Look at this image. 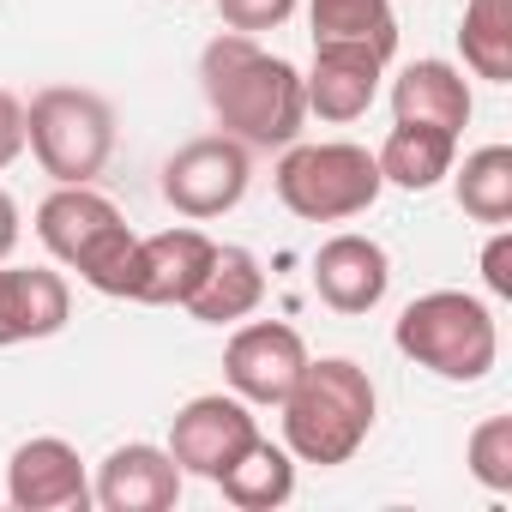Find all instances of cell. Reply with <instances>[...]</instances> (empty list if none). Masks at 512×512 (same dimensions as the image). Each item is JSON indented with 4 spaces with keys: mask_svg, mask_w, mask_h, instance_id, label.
I'll use <instances>...</instances> for the list:
<instances>
[{
    "mask_svg": "<svg viewBox=\"0 0 512 512\" xmlns=\"http://www.w3.org/2000/svg\"><path fill=\"white\" fill-rule=\"evenodd\" d=\"M464 67L488 85H512V0H470L458 25Z\"/></svg>",
    "mask_w": 512,
    "mask_h": 512,
    "instance_id": "obj_21",
    "label": "cell"
},
{
    "mask_svg": "<svg viewBox=\"0 0 512 512\" xmlns=\"http://www.w3.org/2000/svg\"><path fill=\"white\" fill-rule=\"evenodd\" d=\"M482 284H488L500 302L512 296V235H506V229H494L488 247H482Z\"/></svg>",
    "mask_w": 512,
    "mask_h": 512,
    "instance_id": "obj_25",
    "label": "cell"
},
{
    "mask_svg": "<svg viewBox=\"0 0 512 512\" xmlns=\"http://www.w3.org/2000/svg\"><path fill=\"white\" fill-rule=\"evenodd\" d=\"M284 446L302 458V464H350L362 452V440L374 434V410H380V392L368 380L362 362L350 356H308V368L296 374V386L284 392Z\"/></svg>",
    "mask_w": 512,
    "mask_h": 512,
    "instance_id": "obj_2",
    "label": "cell"
},
{
    "mask_svg": "<svg viewBox=\"0 0 512 512\" xmlns=\"http://www.w3.org/2000/svg\"><path fill=\"white\" fill-rule=\"evenodd\" d=\"M470 476L488 488V494H512V416H488L470 428Z\"/></svg>",
    "mask_w": 512,
    "mask_h": 512,
    "instance_id": "obj_23",
    "label": "cell"
},
{
    "mask_svg": "<svg viewBox=\"0 0 512 512\" xmlns=\"http://www.w3.org/2000/svg\"><path fill=\"white\" fill-rule=\"evenodd\" d=\"M217 241L193 223L181 229H157V235H139L133 247V266H127V296L121 302H145V308H181L193 296V284L205 278Z\"/></svg>",
    "mask_w": 512,
    "mask_h": 512,
    "instance_id": "obj_10",
    "label": "cell"
},
{
    "mask_svg": "<svg viewBox=\"0 0 512 512\" xmlns=\"http://www.w3.org/2000/svg\"><path fill=\"white\" fill-rule=\"evenodd\" d=\"M247 181H253V151L241 139H229V133L187 139L163 163V199L193 223H211V217L235 211L247 199Z\"/></svg>",
    "mask_w": 512,
    "mask_h": 512,
    "instance_id": "obj_7",
    "label": "cell"
},
{
    "mask_svg": "<svg viewBox=\"0 0 512 512\" xmlns=\"http://www.w3.org/2000/svg\"><path fill=\"white\" fill-rule=\"evenodd\" d=\"M386 79V61L374 49H350V43H314V73H302V97L308 115L320 121H356L374 109Z\"/></svg>",
    "mask_w": 512,
    "mask_h": 512,
    "instance_id": "obj_14",
    "label": "cell"
},
{
    "mask_svg": "<svg viewBox=\"0 0 512 512\" xmlns=\"http://www.w3.org/2000/svg\"><path fill=\"white\" fill-rule=\"evenodd\" d=\"M260 302H266V272H260V260H253L247 247H217L211 266H205V278L193 284V296H187L181 308H187L199 326H235V320H247Z\"/></svg>",
    "mask_w": 512,
    "mask_h": 512,
    "instance_id": "obj_17",
    "label": "cell"
},
{
    "mask_svg": "<svg viewBox=\"0 0 512 512\" xmlns=\"http://www.w3.org/2000/svg\"><path fill=\"white\" fill-rule=\"evenodd\" d=\"M253 440H260V422H253V404L235 392H199L169 422V458L181 464V476L205 482H217Z\"/></svg>",
    "mask_w": 512,
    "mask_h": 512,
    "instance_id": "obj_8",
    "label": "cell"
},
{
    "mask_svg": "<svg viewBox=\"0 0 512 512\" xmlns=\"http://www.w3.org/2000/svg\"><path fill=\"white\" fill-rule=\"evenodd\" d=\"M217 488H223V500L235 506V512H278L290 494H296V452L290 446H272L266 434L253 440L223 476H217Z\"/></svg>",
    "mask_w": 512,
    "mask_h": 512,
    "instance_id": "obj_19",
    "label": "cell"
},
{
    "mask_svg": "<svg viewBox=\"0 0 512 512\" xmlns=\"http://www.w3.org/2000/svg\"><path fill=\"white\" fill-rule=\"evenodd\" d=\"M7 500L19 512H85L91 506V476L85 458L61 434H37L13 452L7 464Z\"/></svg>",
    "mask_w": 512,
    "mask_h": 512,
    "instance_id": "obj_11",
    "label": "cell"
},
{
    "mask_svg": "<svg viewBox=\"0 0 512 512\" xmlns=\"http://www.w3.org/2000/svg\"><path fill=\"white\" fill-rule=\"evenodd\" d=\"M199 91L229 139L247 151H284L308 127L302 73L284 55H266L247 31H223L199 55Z\"/></svg>",
    "mask_w": 512,
    "mask_h": 512,
    "instance_id": "obj_1",
    "label": "cell"
},
{
    "mask_svg": "<svg viewBox=\"0 0 512 512\" xmlns=\"http://www.w3.org/2000/svg\"><path fill=\"white\" fill-rule=\"evenodd\" d=\"M73 320V290L55 266H7L0 260V350L55 338Z\"/></svg>",
    "mask_w": 512,
    "mask_h": 512,
    "instance_id": "obj_15",
    "label": "cell"
},
{
    "mask_svg": "<svg viewBox=\"0 0 512 512\" xmlns=\"http://www.w3.org/2000/svg\"><path fill=\"white\" fill-rule=\"evenodd\" d=\"M175 500H181V464L169 458V446L127 440L97 464L91 506L103 512H169Z\"/></svg>",
    "mask_w": 512,
    "mask_h": 512,
    "instance_id": "obj_13",
    "label": "cell"
},
{
    "mask_svg": "<svg viewBox=\"0 0 512 512\" xmlns=\"http://www.w3.org/2000/svg\"><path fill=\"white\" fill-rule=\"evenodd\" d=\"M290 13H296V0H217V19H223V31H247V37L278 31Z\"/></svg>",
    "mask_w": 512,
    "mask_h": 512,
    "instance_id": "obj_24",
    "label": "cell"
},
{
    "mask_svg": "<svg viewBox=\"0 0 512 512\" xmlns=\"http://www.w3.org/2000/svg\"><path fill=\"white\" fill-rule=\"evenodd\" d=\"M452 193H458V211L464 217L506 229L512 223V145L470 151L464 169H458V181H452Z\"/></svg>",
    "mask_w": 512,
    "mask_h": 512,
    "instance_id": "obj_22",
    "label": "cell"
},
{
    "mask_svg": "<svg viewBox=\"0 0 512 512\" xmlns=\"http://www.w3.org/2000/svg\"><path fill=\"white\" fill-rule=\"evenodd\" d=\"M452 157H458V139L452 133H434V127H410V121H392L386 145L374 151L380 163V181L386 187H404V193H428L452 175Z\"/></svg>",
    "mask_w": 512,
    "mask_h": 512,
    "instance_id": "obj_18",
    "label": "cell"
},
{
    "mask_svg": "<svg viewBox=\"0 0 512 512\" xmlns=\"http://www.w3.org/2000/svg\"><path fill=\"white\" fill-rule=\"evenodd\" d=\"M386 290H392V260H386V247L374 235L344 229V235L320 241V253H314V296L332 314H350L356 320V314L380 308Z\"/></svg>",
    "mask_w": 512,
    "mask_h": 512,
    "instance_id": "obj_12",
    "label": "cell"
},
{
    "mask_svg": "<svg viewBox=\"0 0 512 512\" xmlns=\"http://www.w3.org/2000/svg\"><path fill=\"white\" fill-rule=\"evenodd\" d=\"M25 145L55 187H85L115 151V109L85 85H49L25 103Z\"/></svg>",
    "mask_w": 512,
    "mask_h": 512,
    "instance_id": "obj_5",
    "label": "cell"
},
{
    "mask_svg": "<svg viewBox=\"0 0 512 512\" xmlns=\"http://www.w3.org/2000/svg\"><path fill=\"white\" fill-rule=\"evenodd\" d=\"M392 121L434 127V133H464L470 127V85L452 61H410L392 79Z\"/></svg>",
    "mask_w": 512,
    "mask_h": 512,
    "instance_id": "obj_16",
    "label": "cell"
},
{
    "mask_svg": "<svg viewBox=\"0 0 512 512\" xmlns=\"http://www.w3.org/2000/svg\"><path fill=\"white\" fill-rule=\"evenodd\" d=\"M302 368H308V344L284 320H253L223 344V380L247 404H284Z\"/></svg>",
    "mask_w": 512,
    "mask_h": 512,
    "instance_id": "obj_9",
    "label": "cell"
},
{
    "mask_svg": "<svg viewBox=\"0 0 512 512\" xmlns=\"http://www.w3.org/2000/svg\"><path fill=\"white\" fill-rule=\"evenodd\" d=\"M13 247H19V205L0 187V260H13Z\"/></svg>",
    "mask_w": 512,
    "mask_h": 512,
    "instance_id": "obj_27",
    "label": "cell"
},
{
    "mask_svg": "<svg viewBox=\"0 0 512 512\" xmlns=\"http://www.w3.org/2000/svg\"><path fill=\"white\" fill-rule=\"evenodd\" d=\"M380 163L368 145L350 139H326V145H284L278 163V199L302 217V223H344L362 217L380 199Z\"/></svg>",
    "mask_w": 512,
    "mask_h": 512,
    "instance_id": "obj_6",
    "label": "cell"
},
{
    "mask_svg": "<svg viewBox=\"0 0 512 512\" xmlns=\"http://www.w3.org/2000/svg\"><path fill=\"white\" fill-rule=\"evenodd\" d=\"M19 151H25V103L0 85V169L19 163Z\"/></svg>",
    "mask_w": 512,
    "mask_h": 512,
    "instance_id": "obj_26",
    "label": "cell"
},
{
    "mask_svg": "<svg viewBox=\"0 0 512 512\" xmlns=\"http://www.w3.org/2000/svg\"><path fill=\"white\" fill-rule=\"evenodd\" d=\"M37 235L43 247L67 272H79L97 296H127V266H133V247L139 235L127 229V217L115 211V199H103L91 181L85 187H55L37 205Z\"/></svg>",
    "mask_w": 512,
    "mask_h": 512,
    "instance_id": "obj_3",
    "label": "cell"
},
{
    "mask_svg": "<svg viewBox=\"0 0 512 512\" xmlns=\"http://www.w3.org/2000/svg\"><path fill=\"white\" fill-rule=\"evenodd\" d=\"M308 25H314V43L374 49L380 61L398 55V19H392V0H308Z\"/></svg>",
    "mask_w": 512,
    "mask_h": 512,
    "instance_id": "obj_20",
    "label": "cell"
},
{
    "mask_svg": "<svg viewBox=\"0 0 512 512\" xmlns=\"http://www.w3.org/2000/svg\"><path fill=\"white\" fill-rule=\"evenodd\" d=\"M392 344L416 368H428L440 380H458V386L482 380L500 362V326H494L488 302L464 296V290H428V296H416L398 314Z\"/></svg>",
    "mask_w": 512,
    "mask_h": 512,
    "instance_id": "obj_4",
    "label": "cell"
}]
</instances>
